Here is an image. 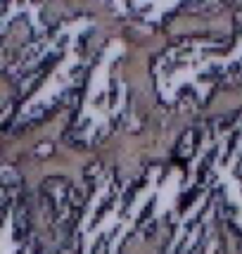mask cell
<instances>
[{
    "label": "cell",
    "mask_w": 242,
    "mask_h": 254,
    "mask_svg": "<svg viewBox=\"0 0 242 254\" xmlns=\"http://www.w3.org/2000/svg\"><path fill=\"white\" fill-rule=\"evenodd\" d=\"M114 5L121 14H126L128 19L145 24V26H157L164 22V17L176 14L181 10H190L195 5H202L204 0H107Z\"/></svg>",
    "instance_id": "1"
}]
</instances>
